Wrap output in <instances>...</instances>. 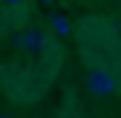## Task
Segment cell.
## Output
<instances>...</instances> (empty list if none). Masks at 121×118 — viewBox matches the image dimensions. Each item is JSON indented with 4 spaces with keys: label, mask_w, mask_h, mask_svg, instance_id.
Masks as SVG:
<instances>
[{
    "label": "cell",
    "mask_w": 121,
    "mask_h": 118,
    "mask_svg": "<svg viewBox=\"0 0 121 118\" xmlns=\"http://www.w3.org/2000/svg\"><path fill=\"white\" fill-rule=\"evenodd\" d=\"M86 89L92 92V95H98V98H107V95H112V89H115V78H112V72H107V69H89L86 72Z\"/></svg>",
    "instance_id": "1"
},
{
    "label": "cell",
    "mask_w": 121,
    "mask_h": 118,
    "mask_svg": "<svg viewBox=\"0 0 121 118\" xmlns=\"http://www.w3.org/2000/svg\"><path fill=\"white\" fill-rule=\"evenodd\" d=\"M17 46L23 52H29V55H38V52L46 49V35H43L40 29H26V32L17 38Z\"/></svg>",
    "instance_id": "2"
},
{
    "label": "cell",
    "mask_w": 121,
    "mask_h": 118,
    "mask_svg": "<svg viewBox=\"0 0 121 118\" xmlns=\"http://www.w3.org/2000/svg\"><path fill=\"white\" fill-rule=\"evenodd\" d=\"M49 23H52V29H55L58 35H66V32H69V20L64 17V14H58V12L49 14Z\"/></svg>",
    "instance_id": "3"
},
{
    "label": "cell",
    "mask_w": 121,
    "mask_h": 118,
    "mask_svg": "<svg viewBox=\"0 0 121 118\" xmlns=\"http://www.w3.org/2000/svg\"><path fill=\"white\" fill-rule=\"evenodd\" d=\"M3 3H9V6H20L23 0H3Z\"/></svg>",
    "instance_id": "4"
},
{
    "label": "cell",
    "mask_w": 121,
    "mask_h": 118,
    "mask_svg": "<svg viewBox=\"0 0 121 118\" xmlns=\"http://www.w3.org/2000/svg\"><path fill=\"white\" fill-rule=\"evenodd\" d=\"M0 118H9V115H0Z\"/></svg>",
    "instance_id": "5"
},
{
    "label": "cell",
    "mask_w": 121,
    "mask_h": 118,
    "mask_svg": "<svg viewBox=\"0 0 121 118\" xmlns=\"http://www.w3.org/2000/svg\"><path fill=\"white\" fill-rule=\"evenodd\" d=\"M118 38H121V29H118Z\"/></svg>",
    "instance_id": "6"
}]
</instances>
